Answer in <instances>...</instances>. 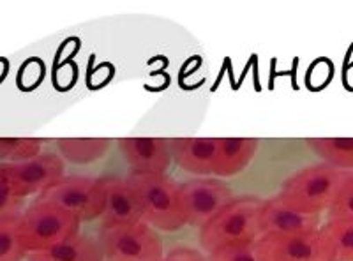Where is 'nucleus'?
Segmentation results:
<instances>
[{
  "mask_svg": "<svg viewBox=\"0 0 353 261\" xmlns=\"http://www.w3.org/2000/svg\"><path fill=\"white\" fill-rule=\"evenodd\" d=\"M353 173L343 171L327 163L311 165L290 175L277 196L286 205L309 216L329 212L345 182Z\"/></svg>",
  "mask_w": 353,
  "mask_h": 261,
  "instance_id": "f257e3e1",
  "label": "nucleus"
},
{
  "mask_svg": "<svg viewBox=\"0 0 353 261\" xmlns=\"http://www.w3.org/2000/svg\"><path fill=\"white\" fill-rule=\"evenodd\" d=\"M137 196L141 221L163 231H176L185 226L179 201V184L166 173L129 171L124 177Z\"/></svg>",
  "mask_w": 353,
  "mask_h": 261,
  "instance_id": "f03ea898",
  "label": "nucleus"
},
{
  "mask_svg": "<svg viewBox=\"0 0 353 261\" xmlns=\"http://www.w3.org/2000/svg\"><path fill=\"white\" fill-rule=\"evenodd\" d=\"M261 207L263 200L256 196L233 198L214 219L200 228V245L214 253L225 245L248 244L261 237Z\"/></svg>",
  "mask_w": 353,
  "mask_h": 261,
  "instance_id": "7ed1b4c3",
  "label": "nucleus"
},
{
  "mask_svg": "<svg viewBox=\"0 0 353 261\" xmlns=\"http://www.w3.org/2000/svg\"><path fill=\"white\" fill-rule=\"evenodd\" d=\"M81 221L50 201L36 200L20 217L18 229L28 254L46 251L80 233Z\"/></svg>",
  "mask_w": 353,
  "mask_h": 261,
  "instance_id": "20e7f679",
  "label": "nucleus"
},
{
  "mask_svg": "<svg viewBox=\"0 0 353 261\" xmlns=\"http://www.w3.org/2000/svg\"><path fill=\"white\" fill-rule=\"evenodd\" d=\"M99 247L106 261H163V242L147 222L101 226Z\"/></svg>",
  "mask_w": 353,
  "mask_h": 261,
  "instance_id": "39448f33",
  "label": "nucleus"
},
{
  "mask_svg": "<svg viewBox=\"0 0 353 261\" xmlns=\"http://www.w3.org/2000/svg\"><path fill=\"white\" fill-rule=\"evenodd\" d=\"M37 200L50 201L53 205L68 210L81 222L99 219L105 210V193L101 177H62L57 184L41 193Z\"/></svg>",
  "mask_w": 353,
  "mask_h": 261,
  "instance_id": "423d86ee",
  "label": "nucleus"
},
{
  "mask_svg": "<svg viewBox=\"0 0 353 261\" xmlns=\"http://www.w3.org/2000/svg\"><path fill=\"white\" fill-rule=\"evenodd\" d=\"M235 194L216 177H196L179 185V201L185 225L201 228L217 216Z\"/></svg>",
  "mask_w": 353,
  "mask_h": 261,
  "instance_id": "0eeeda50",
  "label": "nucleus"
},
{
  "mask_svg": "<svg viewBox=\"0 0 353 261\" xmlns=\"http://www.w3.org/2000/svg\"><path fill=\"white\" fill-rule=\"evenodd\" d=\"M11 189L18 198L41 194L65 177V163L57 152H41L39 156L20 163H0Z\"/></svg>",
  "mask_w": 353,
  "mask_h": 261,
  "instance_id": "6e6552de",
  "label": "nucleus"
},
{
  "mask_svg": "<svg viewBox=\"0 0 353 261\" xmlns=\"http://www.w3.org/2000/svg\"><path fill=\"white\" fill-rule=\"evenodd\" d=\"M265 261H334V251L321 229L297 235H261L256 240Z\"/></svg>",
  "mask_w": 353,
  "mask_h": 261,
  "instance_id": "1a4fd4ad",
  "label": "nucleus"
},
{
  "mask_svg": "<svg viewBox=\"0 0 353 261\" xmlns=\"http://www.w3.org/2000/svg\"><path fill=\"white\" fill-rule=\"evenodd\" d=\"M117 145L131 171L166 173L173 161L170 138H121Z\"/></svg>",
  "mask_w": 353,
  "mask_h": 261,
  "instance_id": "9d476101",
  "label": "nucleus"
},
{
  "mask_svg": "<svg viewBox=\"0 0 353 261\" xmlns=\"http://www.w3.org/2000/svg\"><path fill=\"white\" fill-rule=\"evenodd\" d=\"M320 228V216H309L292 209L279 196L263 200L261 235H297Z\"/></svg>",
  "mask_w": 353,
  "mask_h": 261,
  "instance_id": "9b49d317",
  "label": "nucleus"
},
{
  "mask_svg": "<svg viewBox=\"0 0 353 261\" xmlns=\"http://www.w3.org/2000/svg\"><path fill=\"white\" fill-rule=\"evenodd\" d=\"M101 184L105 193V210L101 216L103 226L141 221L140 203L125 178L106 175V177H101Z\"/></svg>",
  "mask_w": 353,
  "mask_h": 261,
  "instance_id": "f8f14e48",
  "label": "nucleus"
},
{
  "mask_svg": "<svg viewBox=\"0 0 353 261\" xmlns=\"http://www.w3.org/2000/svg\"><path fill=\"white\" fill-rule=\"evenodd\" d=\"M176 166L196 177H212L217 138H170Z\"/></svg>",
  "mask_w": 353,
  "mask_h": 261,
  "instance_id": "ddd939ff",
  "label": "nucleus"
},
{
  "mask_svg": "<svg viewBox=\"0 0 353 261\" xmlns=\"http://www.w3.org/2000/svg\"><path fill=\"white\" fill-rule=\"evenodd\" d=\"M260 141L256 138H217V154L212 177L228 178L244 171L253 157Z\"/></svg>",
  "mask_w": 353,
  "mask_h": 261,
  "instance_id": "4468645a",
  "label": "nucleus"
},
{
  "mask_svg": "<svg viewBox=\"0 0 353 261\" xmlns=\"http://www.w3.org/2000/svg\"><path fill=\"white\" fill-rule=\"evenodd\" d=\"M30 258L32 261H105L99 244L80 233L55 247L32 253Z\"/></svg>",
  "mask_w": 353,
  "mask_h": 261,
  "instance_id": "2eb2a0df",
  "label": "nucleus"
},
{
  "mask_svg": "<svg viewBox=\"0 0 353 261\" xmlns=\"http://www.w3.org/2000/svg\"><path fill=\"white\" fill-rule=\"evenodd\" d=\"M110 138H59L55 140L57 154L64 163L72 165H90L105 157L110 150Z\"/></svg>",
  "mask_w": 353,
  "mask_h": 261,
  "instance_id": "dca6fc26",
  "label": "nucleus"
},
{
  "mask_svg": "<svg viewBox=\"0 0 353 261\" xmlns=\"http://www.w3.org/2000/svg\"><path fill=\"white\" fill-rule=\"evenodd\" d=\"M305 145L327 165L353 173V138H307Z\"/></svg>",
  "mask_w": 353,
  "mask_h": 261,
  "instance_id": "f3484780",
  "label": "nucleus"
},
{
  "mask_svg": "<svg viewBox=\"0 0 353 261\" xmlns=\"http://www.w3.org/2000/svg\"><path fill=\"white\" fill-rule=\"evenodd\" d=\"M334 251V261H353V217L329 219L320 226Z\"/></svg>",
  "mask_w": 353,
  "mask_h": 261,
  "instance_id": "a211bd4d",
  "label": "nucleus"
},
{
  "mask_svg": "<svg viewBox=\"0 0 353 261\" xmlns=\"http://www.w3.org/2000/svg\"><path fill=\"white\" fill-rule=\"evenodd\" d=\"M43 152L39 138H0V161L20 163L32 159Z\"/></svg>",
  "mask_w": 353,
  "mask_h": 261,
  "instance_id": "6ab92c4d",
  "label": "nucleus"
},
{
  "mask_svg": "<svg viewBox=\"0 0 353 261\" xmlns=\"http://www.w3.org/2000/svg\"><path fill=\"white\" fill-rule=\"evenodd\" d=\"M18 229V217L0 222V261H21L27 256Z\"/></svg>",
  "mask_w": 353,
  "mask_h": 261,
  "instance_id": "aec40b11",
  "label": "nucleus"
},
{
  "mask_svg": "<svg viewBox=\"0 0 353 261\" xmlns=\"http://www.w3.org/2000/svg\"><path fill=\"white\" fill-rule=\"evenodd\" d=\"M209 261H265L256 242L225 245L209 254Z\"/></svg>",
  "mask_w": 353,
  "mask_h": 261,
  "instance_id": "412c9836",
  "label": "nucleus"
},
{
  "mask_svg": "<svg viewBox=\"0 0 353 261\" xmlns=\"http://www.w3.org/2000/svg\"><path fill=\"white\" fill-rule=\"evenodd\" d=\"M21 209H23V198H18L14 194L4 171L0 168V222L20 217Z\"/></svg>",
  "mask_w": 353,
  "mask_h": 261,
  "instance_id": "4be33fe9",
  "label": "nucleus"
},
{
  "mask_svg": "<svg viewBox=\"0 0 353 261\" xmlns=\"http://www.w3.org/2000/svg\"><path fill=\"white\" fill-rule=\"evenodd\" d=\"M341 217H353V175L345 182L329 210V219H341Z\"/></svg>",
  "mask_w": 353,
  "mask_h": 261,
  "instance_id": "5701e85b",
  "label": "nucleus"
},
{
  "mask_svg": "<svg viewBox=\"0 0 353 261\" xmlns=\"http://www.w3.org/2000/svg\"><path fill=\"white\" fill-rule=\"evenodd\" d=\"M163 261H205V258L200 251L191 247H175L163 258Z\"/></svg>",
  "mask_w": 353,
  "mask_h": 261,
  "instance_id": "b1692460",
  "label": "nucleus"
}]
</instances>
